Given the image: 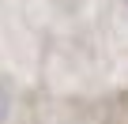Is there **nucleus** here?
<instances>
[{
    "label": "nucleus",
    "mask_w": 128,
    "mask_h": 124,
    "mask_svg": "<svg viewBox=\"0 0 128 124\" xmlns=\"http://www.w3.org/2000/svg\"><path fill=\"white\" fill-rule=\"evenodd\" d=\"M8 120V94H4V87H0V124Z\"/></svg>",
    "instance_id": "nucleus-1"
}]
</instances>
